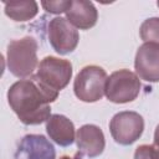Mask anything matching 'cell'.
<instances>
[{
    "label": "cell",
    "mask_w": 159,
    "mask_h": 159,
    "mask_svg": "<svg viewBox=\"0 0 159 159\" xmlns=\"http://www.w3.org/2000/svg\"><path fill=\"white\" fill-rule=\"evenodd\" d=\"M58 96V91L45 84L37 76L15 82L7 92L11 109L24 124H40L51 117L50 103Z\"/></svg>",
    "instance_id": "6da1fadb"
},
{
    "label": "cell",
    "mask_w": 159,
    "mask_h": 159,
    "mask_svg": "<svg viewBox=\"0 0 159 159\" xmlns=\"http://www.w3.org/2000/svg\"><path fill=\"white\" fill-rule=\"evenodd\" d=\"M6 62L9 71L16 77L31 76L37 66V42L34 37L26 36L12 40L7 45Z\"/></svg>",
    "instance_id": "7a4b0ae2"
},
{
    "label": "cell",
    "mask_w": 159,
    "mask_h": 159,
    "mask_svg": "<svg viewBox=\"0 0 159 159\" xmlns=\"http://www.w3.org/2000/svg\"><path fill=\"white\" fill-rule=\"evenodd\" d=\"M107 78L106 71L99 66L83 67L75 78L73 91L76 97L88 103L99 101L104 94Z\"/></svg>",
    "instance_id": "3957f363"
},
{
    "label": "cell",
    "mask_w": 159,
    "mask_h": 159,
    "mask_svg": "<svg viewBox=\"0 0 159 159\" xmlns=\"http://www.w3.org/2000/svg\"><path fill=\"white\" fill-rule=\"evenodd\" d=\"M140 91V81L137 73L129 70L113 72L106 82V97L113 103H128L134 101Z\"/></svg>",
    "instance_id": "277c9868"
},
{
    "label": "cell",
    "mask_w": 159,
    "mask_h": 159,
    "mask_svg": "<svg viewBox=\"0 0 159 159\" xmlns=\"http://www.w3.org/2000/svg\"><path fill=\"white\" fill-rule=\"evenodd\" d=\"M113 139L122 145H129L140 138L144 130V119L137 112H119L109 122Z\"/></svg>",
    "instance_id": "5b68a950"
},
{
    "label": "cell",
    "mask_w": 159,
    "mask_h": 159,
    "mask_svg": "<svg viewBox=\"0 0 159 159\" xmlns=\"http://www.w3.org/2000/svg\"><path fill=\"white\" fill-rule=\"evenodd\" d=\"M36 76L52 89L61 91L72 77V65L67 60L47 56L40 62Z\"/></svg>",
    "instance_id": "8992f818"
},
{
    "label": "cell",
    "mask_w": 159,
    "mask_h": 159,
    "mask_svg": "<svg viewBox=\"0 0 159 159\" xmlns=\"http://www.w3.org/2000/svg\"><path fill=\"white\" fill-rule=\"evenodd\" d=\"M48 40L53 50L60 55L72 52L78 45L76 27L63 17H55L48 24Z\"/></svg>",
    "instance_id": "52a82bcc"
},
{
    "label": "cell",
    "mask_w": 159,
    "mask_h": 159,
    "mask_svg": "<svg viewBox=\"0 0 159 159\" xmlns=\"http://www.w3.org/2000/svg\"><path fill=\"white\" fill-rule=\"evenodd\" d=\"M134 67L137 76L147 82L159 81V45L144 42L137 51Z\"/></svg>",
    "instance_id": "ba28073f"
},
{
    "label": "cell",
    "mask_w": 159,
    "mask_h": 159,
    "mask_svg": "<svg viewBox=\"0 0 159 159\" xmlns=\"http://www.w3.org/2000/svg\"><path fill=\"white\" fill-rule=\"evenodd\" d=\"M56 150L52 143L41 134L25 135L16 152L15 159H55Z\"/></svg>",
    "instance_id": "9c48e42d"
},
{
    "label": "cell",
    "mask_w": 159,
    "mask_h": 159,
    "mask_svg": "<svg viewBox=\"0 0 159 159\" xmlns=\"http://www.w3.org/2000/svg\"><path fill=\"white\" fill-rule=\"evenodd\" d=\"M76 143L80 153L89 158H96L101 155L106 145L102 129L94 124L82 125L76 133Z\"/></svg>",
    "instance_id": "30bf717a"
},
{
    "label": "cell",
    "mask_w": 159,
    "mask_h": 159,
    "mask_svg": "<svg viewBox=\"0 0 159 159\" xmlns=\"http://www.w3.org/2000/svg\"><path fill=\"white\" fill-rule=\"evenodd\" d=\"M67 20L77 29L87 30L96 25L98 12L91 1L72 0L71 6L66 11Z\"/></svg>",
    "instance_id": "8fae6325"
},
{
    "label": "cell",
    "mask_w": 159,
    "mask_h": 159,
    "mask_svg": "<svg viewBox=\"0 0 159 159\" xmlns=\"http://www.w3.org/2000/svg\"><path fill=\"white\" fill-rule=\"evenodd\" d=\"M46 130L50 138L61 147H68L76 140L73 123L62 114H52L46 122Z\"/></svg>",
    "instance_id": "7c38bea8"
},
{
    "label": "cell",
    "mask_w": 159,
    "mask_h": 159,
    "mask_svg": "<svg viewBox=\"0 0 159 159\" xmlns=\"http://www.w3.org/2000/svg\"><path fill=\"white\" fill-rule=\"evenodd\" d=\"M5 14L14 21H27L37 14L36 1H4Z\"/></svg>",
    "instance_id": "4fadbf2b"
},
{
    "label": "cell",
    "mask_w": 159,
    "mask_h": 159,
    "mask_svg": "<svg viewBox=\"0 0 159 159\" xmlns=\"http://www.w3.org/2000/svg\"><path fill=\"white\" fill-rule=\"evenodd\" d=\"M139 32L144 42H153L159 45V17L147 19L142 24Z\"/></svg>",
    "instance_id": "5bb4252c"
},
{
    "label": "cell",
    "mask_w": 159,
    "mask_h": 159,
    "mask_svg": "<svg viewBox=\"0 0 159 159\" xmlns=\"http://www.w3.org/2000/svg\"><path fill=\"white\" fill-rule=\"evenodd\" d=\"M72 0H67V1H41L42 7L51 14H61V12H66L68 10V7L71 6Z\"/></svg>",
    "instance_id": "9a60e30c"
},
{
    "label": "cell",
    "mask_w": 159,
    "mask_h": 159,
    "mask_svg": "<svg viewBox=\"0 0 159 159\" xmlns=\"http://www.w3.org/2000/svg\"><path fill=\"white\" fill-rule=\"evenodd\" d=\"M134 159H154L153 147L152 145H140L135 149Z\"/></svg>",
    "instance_id": "2e32d148"
},
{
    "label": "cell",
    "mask_w": 159,
    "mask_h": 159,
    "mask_svg": "<svg viewBox=\"0 0 159 159\" xmlns=\"http://www.w3.org/2000/svg\"><path fill=\"white\" fill-rule=\"evenodd\" d=\"M153 154H154V159H159V124L155 128V133H154V143H153Z\"/></svg>",
    "instance_id": "e0dca14e"
},
{
    "label": "cell",
    "mask_w": 159,
    "mask_h": 159,
    "mask_svg": "<svg viewBox=\"0 0 159 159\" xmlns=\"http://www.w3.org/2000/svg\"><path fill=\"white\" fill-rule=\"evenodd\" d=\"M61 159H82V154H81V153H76V154H75V157H72V158H71V157H66V155H65V157H62Z\"/></svg>",
    "instance_id": "ac0fdd59"
},
{
    "label": "cell",
    "mask_w": 159,
    "mask_h": 159,
    "mask_svg": "<svg viewBox=\"0 0 159 159\" xmlns=\"http://www.w3.org/2000/svg\"><path fill=\"white\" fill-rule=\"evenodd\" d=\"M157 5H158V7H159V1H158V2H157Z\"/></svg>",
    "instance_id": "d6986e66"
}]
</instances>
